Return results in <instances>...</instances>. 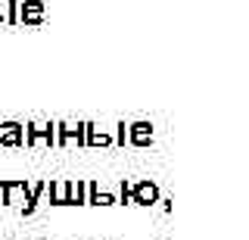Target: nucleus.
Masks as SVG:
<instances>
[{
  "instance_id": "6",
  "label": "nucleus",
  "mask_w": 249,
  "mask_h": 240,
  "mask_svg": "<svg viewBox=\"0 0 249 240\" xmlns=\"http://www.w3.org/2000/svg\"><path fill=\"white\" fill-rule=\"evenodd\" d=\"M16 19H19L22 25H37V22L44 19V3L41 0H25V3H19Z\"/></svg>"
},
{
  "instance_id": "3",
  "label": "nucleus",
  "mask_w": 249,
  "mask_h": 240,
  "mask_svg": "<svg viewBox=\"0 0 249 240\" xmlns=\"http://www.w3.org/2000/svg\"><path fill=\"white\" fill-rule=\"evenodd\" d=\"M25 144L28 147H37V144H47V147H56V122H44V125H25Z\"/></svg>"
},
{
  "instance_id": "5",
  "label": "nucleus",
  "mask_w": 249,
  "mask_h": 240,
  "mask_svg": "<svg viewBox=\"0 0 249 240\" xmlns=\"http://www.w3.org/2000/svg\"><path fill=\"white\" fill-rule=\"evenodd\" d=\"M25 144V125L22 122H3L0 125V147H22Z\"/></svg>"
},
{
  "instance_id": "8",
  "label": "nucleus",
  "mask_w": 249,
  "mask_h": 240,
  "mask_svg": "<svg viewBox=\"0 0 249 240\" xmlns=\"http://www.w3.org/2000/svg\"><path fill=\"white\" fill-rule=\"evenodd\" d=\"M84 203H90V206H115V197L112 193H106V190H100L97 184H88V193H84Z\"/></svg>"
},
{
  "instance_id": "7",
  "label": "nucleus",
  "mask_w": 249,
  "mask_h": 240,
  "mask_svg": "<svg viewBox=\"0 0 249 240\" xmlns=\"http://www.w3.org/2000/svg\"><path fill=\"white\" fill-rule=\"evenodd\" d=\"M47 190V181H35V184H28V190H25V209H22V215H35V209H37V200H41V193Z\"/></svg>"
},
{
  "instance_id": "1",
  "label": "nucleus",
  "mask_w": 249,
  "mask_h": 240,
  "mask_svg": "<svg viewBox=\"0 0 249 240\" xmlns=\"http://www.w3.org/2000/svg\"><path fill=\"white\" fill-rule=\"evenodd\" d=\"M53 206H84V193H88V181H69V178H53L47 184Z\"/></svg>"
},
{
  "instance_id": "10",
  "label": "nucleus",
  "mask_w": 249,
  "mask_h": 240,
  "mask_svg": "<svg viewBox=\"0 0 249 240\" xmlns=\"http://www.w3.org/2000/svg\"><path fill=\"white\" fill-rule=\"evenodd\" d=\"M122 203H131V181L122 178Z\"/></svg>"
},
{
  "instance_id": "9",
  "label": "nucleus",
  "mask_w": 249,
  "mask_h": 240,
  "mask_svg": "<svg viewBox=\"0 0 249 240\" xmlns=\"http://www.w3.org/2000/svg\"><path fill=\"white\" fill-rule=\"evenodd\" d=\"M16 190H22V193L28 190V181H25V178H19V181H6V178H0V193H3V203L6 206L13 203V193Z\"/></svg>"
},
{
  "instance_id": "2",
  "label": "nucleus",
  "mask_w": 249,
  "mask_h": 240,
  "mask_svg": "<svg viewBox=\"0 0 249 240\" xmlns=\"http://www.w3.org/2000/svg\"><path fill=\"white\" fill-rule=\"evenodd\" d=\"M159 184L150 181V178H143V181H131V203L134 206H153L159 203Z\"/></svg>"
},
{
  "instance_id": "4",
  "label": "nucleus",
  "mask_w": 249,
  "mask_h": 240,
  "mask_svg": "<svg viewBox=\"0 0 249 240\" xmlns=\"http://www.w3.org/2000/svg\"><path fill=\"white\" fill-rule=\"evenodd\" d=\"M124 134L134 147H150L153 144V122H131L124 125Z\"/></svg>"
}]
</instances>
